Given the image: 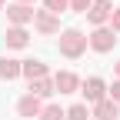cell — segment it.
<instances>
[{"label": "cell", "instance_id": "cell-1", "mask_svg": "<svg viewBox=\"0 0 120 120\" xmlns=\"http://www.w3.org/2000/svg\"><path fill=\"white\" fill-rule=\"evenodd\" d=\"M90 47L87 43V37L80 34L77 27H67V30H60V53L64 57H70V60H77V57H83V50Z\"/></svg>", "mask_w": 120, "mask_h": 120}, {"label": "cell", "instance_id": "cell-2", "mask_svg": "<svg viewBox=\"0 0 120 120\" xmlns=\"http://www.w3.org/2000/svg\"><path fill=\"white\" fill-rule=\"evenodd\" d=\"M87 43L94 47L97 53H107V50H113V43H117V34L110 27H94V34L87 37Z\"/></svg>", "mask_w": 120, "mask_h": 120}, {"label": "cell", "instance_id": "cell-3", "mask_svg": "<svg viewBox=\"0 0 120 120\" xmlns=\"http://www.w3.org/2000/svg\"><path fill=\"white\" fill-rule=\"evenodd\" d=\"M34 27L40 30L43 37H50V34H60V17H53L50 10H34Z\"/></svg>", "mask_w": 120, "mask_h": 120}, {"label": "cell", "instance_id": "cell-4", "mask_svg": "<svg viewBox=\"0 0 120 120\" xmlns=\"http://www.w3.org/2000/svg\"><path fill=\"white\" fill-rule=\"evenodd\" d=\"M110 13H113V4H110V0H94L90 10H87V20L94 23V27H103V23L110 20Z\"/></svg>", "mask_w": 120, "mask_h": 120}, {"label": "cell", "instance_id": "cell-5", "mask_svg": "<svg viewBox=\"0 0 120 120\" xmlns=\"http://www.w3.org/2000/svg\"><path fill=\"white\" fill-rule=\"evenodd\" d=\"M80 94L90 100V103H100V100H107V83H103L100 77H90L80 83Z\"/></svg>", "mask_w": 120, "mask_h": 120}, {"label": "cell", "instance_id": "cell-6", "mask_svg": "<svg viewBox=\"0 0 120 120\" xmlns=\"http://www.w3.org/2000/svg\"><path fill=\"white\" fill-rule=\"evenodd\" d=\"M7 20H10L13 27H23V23L34 20V10H30L27 4H10V7H7Z\"/></svg>", "mask_w": 120, "mask_h": 120}, {"label": "cell", "instance_id": "cell-7", "mask_svg": "<svg viewBox=\"0 0 120 120\" xmlns=\"http://www.w3.org/2000/svg\"><path fill=\"white\" fill-rule=\"evenodd\" d=\"M53 87L60 90V94H77L80 80H77V73H70V70H60L57 77H53Z\"/></svg>", "mask_w": 120, "mask_h": 120}, {"label": "cell", "instance_id": "cell-8", "mask_svg": "<svg viewBox=\"0 0 120 120\" xmlns=\"http://www.w3.org/2000/svg\"><path fill=\"white\" fill-rule=\"evenodd\" d=\"M40 110H43V103H40V97H34V94L20 97V103H17V113H20V117H40Z\"/></svg>", "mask_w": 120, "mask_h": 120}, {"label": "cell", "instance_id": "cell-9", "mask_svg": "<svg viewBox=\"0 0 120 120\" xmlns=\"http://www.w3.org/2000/svg\"><path fill=\"white\" fill-rule=\"evenodd\" d=\"M94 117H97V120H120V107L107 97V100L94 103Z\"/></svg>", "mask_w": 120, "mask_h": 120}, {"label": "cell", "instance_id": "cell-10", "mask_svg": "<svg viewBox=\"0 0 120 120\" xmlns=\"http://www.w3.org/2000/svg\"><path fill=\"white\" fill-rule=\"evenodd\" d=\"M20 73L27 80H40V77H47V64H43V60H23Z\"/></svg>", "mask_w": 120, "mask_h": 120}, {"label": "cell", "instance_id": "cell-11", "mask_svg": "<svg viewBox=\"0 0 120 120\" xmlns=\"http://www.w3.org/2000/svg\"><path fill=\"white\" fill-rule=\"evenodd\" d=\"M20 67H23V60L0 57V77H4V80H13V77H20Z\"/></svg>", "mask_w": 120, "mask_h": 120}, {"label": "cell", "instance_id": "cell-12", "mask_svg": "<svg viewBox=\"0 0 120 120\" xmlns=\"http://www.w3.org/2000/svg\"><path fill=\"white\" fill-rule=\"evenodd\" d=\"M30 94L34 97H50V94H57V87H53L50 77H40V80H30Z\"/></svg>", "mask_w": 120, "mask_h": 120}, {"label": "cell", "instance_id": "cell-13", "mask_svg": "<svg viewBox=\"0 0 120 120\" xmlns=\"http://www.w3.org/2000/svg\"><path fill=\"white\" fill-rule=\"evenodd\" d=\"M27 40H30V37H27L23 27H10V30H7V47L20 50V47H27Z\"/></svg>", "mask_w": 120, "mask_h": 120}, {"label": "cell", "instance_id": "cell-14", "mask_svg": "<svg viewBox=\"0 0 120 120\" xmlns=\"http://www.w3.org/2000/svg\"><path fill=\"white\" fill-rule=\"evenodd\" d=\"M37 120H67V110H60L57 103H50V107H43Z\"/></svg>", "mask_w": 120, "mask_h": 120}, {"label": "cell", "instance_id": "cell-15", "mask_svg": "<svg viewBox=\"0 0 120 120\" xmlns=\"http://www.w3.org/2000/svg\"><path fill=\"white\" fill-rule=\"evenodd\" d=\"M90 110H87V103H73V107L67 110V120H87Z\"/></svg>", "mask_w": 120, "mask_h": 120}, {"label": "cell", "instance_id": "cell-16", "mask_svg": "<svg viewBox=\"0 0 120 120\" xmlns=\"http://www.w3.org/2000/svg\"><path fill=\"white\" fill-rule=\"evenodd\" d=\"M43 7H47L53 17H57V13H64V10L70 7V0H43Z\"/></svg>", "mask_w": 120, "mask_h": 120}, {"label": "cell", "instance_id": "cell-17", "mask_svg": "<svg viewBox=\"0 0 120 120\" xmlns=\"http://www.w3.org/2000/svg\"><path fill=\"white\" fill-rule=\"evenodd\" d=\"M90 4H94V0H70V10H77V13H87V10H90Z\"/></svg>", "mask_w": 120, "mask_h": 120}, {"label": "cell", "instance_id": "cell-18", "mask_svg": "<svg viewBox=\"0 0 120 120\" xmlns=\"http://www.w3.org/2000/svg\"><path fill=\"white\" fill-rule=\"evenodd\" d=\"M110 30L120 34V7H113V13H110Z\"/></svg>", "mask_w": 120, "mask_h": 120}, {"label": "cell", "instance_id": "cell-19", "mask_svg": "<svg viewBox=\"0 0 120 120\" xmlns=\"http://www.w3.org/2000/svg\"><path fill=\"white\" fill-rule=\"evenodd\" d=\"M107 90H110V100L120 103V80H113V87H107Z\"/></svg>", "mask_w": 120, "mask_h": 120}, {"label": "cell", "instance_id": "cell-20", "mask_svg": "<svg viewBox=\"0 0 120 120\" xmlns=\"http://www.w3.org/2000/svg\"><path fill=\"white\" fill-rule=\"evenodd\" d=\"M113 70H117V77H120V60H117V64H113Z\"/></svg>", "mask_w": 120, "mask_h": 120}, {"label": "cell", "instance_id": "cell-21", "mask_svg": "<svg viewBox=\"0 0 120 120\" xmlns=\"http://www.w3.org/2000/svg\"><path fill=\"white\" fill-rule=\"evenodd\" d=\"M17 4H27V7H30V4H34V0H17Z\"/></svg>", "mask_w": 120, "mask_h": 120}, {"label": "cell", "instance_id": "cell-22", "mask_svg": "<svg viewBox=\"0 0 120 120\" xmlns=\"http://www.w3.org/2000/svg\"><path fill=\"white\" fill-rule=\"evenodd\" d=\"M4 4H7V0H0V7H4Z\"/></svg>", "mask_w": 120, "mask_h": 120}]
</instances>
